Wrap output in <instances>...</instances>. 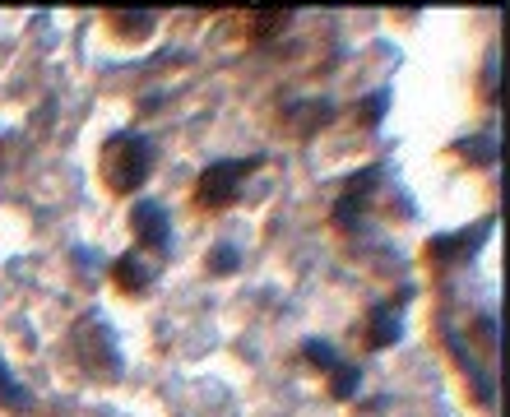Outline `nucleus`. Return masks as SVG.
I'll list each match as a JSON object with an SVG mask.
<instances>
[{
	"label": "nucleus",
	"mask_w": 510,
	"mask_h": 417,
	"mask_svg": "<svg viewBox=\"0 0 510 417\" xmlns=\"http://www.w3.org/2000/svg\"><path fill=\"white\" fill-rule=\"evenodd\" d=\"M251 167H255V158H251V162H213V167H209V172L200 177V186H195V195H200V200H204V204H223V200H228V195L237 190V181H241V177H246V172H251Z\"/></svg>",
	"instance_id": "nucleus-2"
},
{
	"label": "nucleus",
	"mask_w": 510,
	"mask_h": 417,
	"mask_svg": "<svg viewBox=\"0 0 510 417\" xmlns=\"http://www.w3.org/2000/svg\"><path fill=\"white\" fill-rule=\"evenodd\" d=\"M144 278H149V265H144L140 256H125V260L117 265V283H121L125 292H140Z\"/></svg>",
	"instance_id": "nucleus-4"
},
{
	"label": "nucleus",
	"mask_w": 510,
	"mask_h": 417,
	"mask_svg": "<svg viewBox=\"0 0 510 417\" xmlns=\"http://www.w3.org/2000/svg\"><path fill=\"white\" fill-rule=\"evenodd\" d=\"M334 385H339L334 395H353V385H358V371H353V367H348V371H339V376H334Z\"/></svg>",
	"instance_id": "nucleus-7"
},
{
	"label": "nucleus",
	"mask_w": 510,
	"mask_h": 417,
	"mask_svg": "<svg viewBox=\"0 0 510 417\" xmlns=\"http://www.w3.org/2000/svg\"><path fill=\"white\" fill-rule=\"evenodd\" d=\"M130 228L144 246H168V209L163 204H140L130 213Z\"/></svg>",
	"instance_id": "nucleus-3"
},
{
	"label": "nucleus",
	"mask_w": 510,
	"mask_h": 417,
	"mask_svg": "<svg viewBox=\"0 0 510 417\" xmlns=\"http://www.w3.org/2000/svg\"><path fill=\"white\" fill-rule=\"evenodd\" d=\"M223 265H237V250H219L213 256V269H223Z\"/></svg>",
	"instance_id": "nucleus-8"
},
{
	"label": "nucleus",
	"mask_w": 510,
	"mask_h": 417,
	"mask_svg": "<svg viewBox=\"0 0 510 417\" xmlns=\"http://www.w3.org/2000/svg\"><path fill=\"white\" fill-rule=\"evenodd\" d=\"M0 395H5L14 408H29V404H33V399L19 389V380H14V376H5V361H0Z\"/></svg>",
	"instance_id": "nucleus-5"
},
{
	"label": "nucleus",
	"mask_w": 510,
	"mask_h": 417,
	"mask_svg": "<svg viewBox=\"0 0 510 417\" xmlns=\"http://www.w3.org/2000/svg\"><path fill=\"white\" fill-rule=\"evenodd\" d=\"M307 357L316 361V367H339V361H334V348H330V343H320V339L307 343Z\"/></svg>",
	"instance_id": "nucleus-6"
},
{
	"label": "nucleus",
	"mask_w": 510,
	"mask_h": 417,
	"mask_svg": "<svg viewBox=\"0 0 510 417\" xmlns=\"http://www.w3.org/2000/svg\"><path fill=\"white\" fill-rule=\"evenodd\" d=\"M102 167H107V186L112 190H135L144 177H149V139L140 135H117L102 153Z\"/></svg>",
	"instance_id": "nucleus-1"
}]
</instances>
